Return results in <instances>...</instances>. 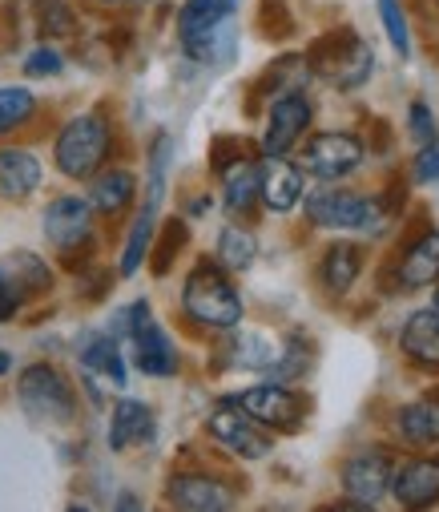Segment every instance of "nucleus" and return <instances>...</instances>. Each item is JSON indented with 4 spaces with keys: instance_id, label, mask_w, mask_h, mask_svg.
<instances>
[{
    "instance_id": "obj_21",
    "label": "nucleus",
    "mask_w": 439,
    "mask_h": 512,
    "mask_svg": "<svg viewBox=\"0 0 439 512\" xmlns=\"http://www.w3.org/2000/svg\"><path fill=\"white\" fill-rule=\"evenodd\" d=\"M222 21H234V0H186L178 13V37L186 49H194Z\"/></svg>"
},
{
    "instance_id": "obj_34",
    "label": "nucleus",
    "mask_w": 439,
    "mask_h": 512,
    "mask_svg": "<svg viewBox=\"0 0 439 512\" xmlns=\"http://www.w3.org/2000/svg\"><path fill=\"white\" fill-rule=\"evenodd\" d=\"M258 29H262V37L282 41L290 29H295V21H290L282 0H262V5H258Z\"/></svg>"
},
{
    "instance_id": "obj_33",
    "label": "nucleus",
    "mask_w": 439,
    "mask_h": 512,
    "mask_svg": "<svg viewBox=\"0 0 439 512\" xmlns=\"http://www.w3.org/2000/svg\"><path fill=\"white\" fill-rule=\"evenodd\" d=\"M37 29L45 37H69L77 29L73 9L65 5V0H37Z\"/></svg>"
},
{
    "instance_id": "obj_5",
    "label": "nucleus",
    "mask_w": 439,
    "mask_h": 512,
    "mask_svg": "<svg viewBox=\"0 0 439 512\" xmlns=\"http://www.w3.org/2000/svg\"><path fill=\"white\" fill-rule=\"evenodd\" d=\"M307 218L323 230H363V234H379L387 214L375 198L351 194V190H311L307 194Z\"/></svg>"
},
{
    "instance_id": "obj_25",
    "label": "nucleus",
    "mask_w": 439,
    "mask_h": 512,
    "mask_svg": "<svg viewBox=\"0 0 439 512\" xmlns=\"http://www.w3.org/2000/svg\"><path fill=\"white\" fill-rule=\"evenodd\" d=\"M395 428H399V436H403L407 444H415V448L439 444V400H419V404L399 408Z\"/></svg>"
},
{
    "instance_id": "obj_42",
    "label": "nucleus",
    "mask_w": 439,
    "mask_h": 512,
    "mask_svg": "<svg viewBox=\"0 0 439 512\" xmlns=\"http://www.w3.org/2000/svg\"><path fill=\"white\" fill-rule=\"evenodd\" d=\"M435 311H439V291H435Z\"/></svg>"
},
{
    "instance_id": "obj_27",
    "label": "nucleus",
    "mask_w": 439,
    "mask_h": 512,
    "mask_svg": "<svg viewBox=\"0 0 439 512\" xmlns=\"http://www.w3.org/2000/svg\"><path fill=\"white\" fill-rule=\"evenodd\" d=\"M254 254H258V238L242 226H226L218 234V263L226 271H246L254 263Z\"/></svg>"
},
{
    "instance_id": "obj_14",
    "label": "nucleus",
    "mask_w": 439,
    "mask_h": 512,
    "mask_svg": "<svg viewBox=\"0 0 439 512\" xmlns=\"http://www.w3.org/2000/svg\"><path fill=\"white\" fill-rule=\"evenodd\" d=\"M391 492L403 508H431L439 500V456H419L407 460L391 476Z\"/></svg>"
},
{
    "instance_id": "obj_41",
    "label": "nucleus",
    "mask_w": 439,
    "mask_h": 512,
    "mask_svg": "<svg viewBox=\"0 0 439 512\" xmlns=\"http://www.w3.org/2000/svg\"><path fill=\"white\" fill-rule=\"evenodd\" d=\"M9 367H13V355H9V351H0V375H5Z\"/></svg>"
},
{
    "instance_id": "obj_32",
    "label": "nucleus",
    "mask_w": 439,
    "mask_h": 512,
    "mask_svg": "<svg viewBox=\"0 0 439 512\" xmlns=\"http://www.w3.org/2000/svg\"><path fill=\"white\" fill-rule=\"evenodd\" d=\"M186 238H190V230H186L182 218H170V222L162 226V238H158V246H154V275H166V271L174 267V254L186 246Z\"/></svg>"
},
{
    "instance_id": "obj_13",
    "label": "nucleus",
    "mask_w": 439,
    "mask_h": 512,
    "mask_svg": "<svg viewBox=\"0 0 439 512\" xmlns=\"http://www.w3.org/2000/svg\"><path fill=\"white\" fill-rule=\"evenodd\" d=\"M129 339H133L137 367H141L145 375H158V379H166V375H174V371H178V351H174L170 335H166V331H162V327H158L150 315H141V319L133 323Z\"/></svg>"
},
{
    "instance_id": "obj_40",
    "label": "nucleus",
    "mask_w": 439,
    "mask_h": 512,
    "mask_svg": "<svg viewBox=\"0 0 439 512\" xmlns=\"http://www.w3.org/2000/svg\"><path fill=\"white\" fill-rule=\"evenodd\" d=\"M21 303H25V299H21L13 287H5V283H0V323H9V319L21 311Z\"/></svg>"
},
{
    "instance_id": "obj_7",
    "label": "nucleus",
    "mask_w": 439,
    "mask_h": 512,
    "mask_svg": "<svg viewBox=\"0 0 439 512\" xmlns=\"http://www.w3.org/2000/svg\"><path fill=\"white\" fill-rule=\"evenodd\" d=\"M230 404H238L250 420H258V424H270V428H282V432H290V428H299L303 424V412H307V404H303V396H295L286 388V383H258V388H246V392H238Z\"/></svg>"
},
{
    "instance_id": "obj_16",
    "label": "nucleus",
    "mask_w": 439,
    "mask_h": 512,
    "mask_svg": "<svg viewBox=\"0 0 439 512\" xmlns=\"http://www.w3.org/2000/svg\"><path fill=\"white\" fill-rule=\"evenodd\" d=\"M166 496H170V504L190 508V512H222V508L234 504V492L222 480L206 476V472H182V476H174Z\"/></svg>"
},
{
    "instance_id": "obj_26",
    "label": "nucleus",
    "mask_w": 439,
    "mask_h": 512,
    "mask_svg": "<svg viewBox=\"0 0 439 512\" xmlns=\"http://www.w3.org/2000/svg\"><path fill=\"white\" fill-rule=\"evenodd\" d=\"M81 363L89 367V371H101L105 379H113L117 388L125 383V363H121V351H117V339L113 335H101V331H93V335H85L81 339Z\"/></svg>"
},
{
    "instance_id": "obj_31",
    "label": "nucleus",
    "mask_w": 439,
    "mask_h": 512,
    "mask_svg": "<svg viewBox=\"0 0 439 512\" xmlns=\"http://www.w3.org/2000/svg\"><path fill=\"white\" fill-rule=\"evenodd\" d=\"M307 367H311V351H307V343L295 335V339L282 343V351L274 355V363H270L266 371H270L278 383H290V379H299Z\"/></svg>"
},
{
    "instance_id": "obj_9",
    "label": "nucleus",
    "mask_w": 439,
    "mask_h": 512,
    "mask_svg": "<svg viewBox=\"0 0 439 512\" xmlns=\"http://www.w3.org/2000/svg\"><path fill=\"white\" fill-rule=\"evenodd\" d=\"M359 162H363V146H359V138L339 134V130L315 134V138L307 142V154H303L307 174H315L319 182H339V178L355 174Z\"/></svg>"
},
{
    "instance_id": "obj_3",
    "label": "nucleus",
    "mask_w": 439,
    "mask_h": 512,
    "mask_svg": "<svg viewBox=\"0 0 439 512\" xmlns=\"http://www.w3.org/2000/svg\"><path fill=\"white\" fill-rule=\"evenodd\" d=\"M170 150L174 142L162 134L150 150V190H145V206L137 210L133 218V230H129V242L121 250V275H137V267L145 263V254L154 246V234H158V206H162V194H166V170H170Z\"/></svg>"
},
{
    "instance_id": "obj_17",
    "label": "nucleus",
    "mask_w": 439,
    "mask_h": 512,
    "mask_svg": "<svg viewBox=\"0 0 439 512\" xmlns=\"http://www.w3.org/2000/svg\"><path fill=\"white\" fill-rule=\"evenodd\" d=\"M0 283L13 287L21 299H33V295H45L53 291V271L41 254L33 250H13L0 259Z\"/></svg>"
},
{
    "instance_id": "obj_8",
    "label": "nucleus",
    "mask_w": 439,
    "mask_h": 512,
    "mask_svg": "<svg viewBox=\"0 0 439 512\" xmlns=\"http://www.w3.org/2000/svg\"><path fill=\"white\" fill-rule=\"evenodd\" d=\"M311 101L299 93V89H286L274 97L270 105V117H266V134H262V154L266 158H278L286 154L290 146H295L303 134H307V125H311Z\"/></svg>"
},
{
    "instance_id": "obj_4",
    "label": "nucleus",
    "mask_w": 439,
    "mask_h": 512,
    "mask_svg": "<svg viewBox=\"0 0 439 512\" xmlns=\"http://www.w3.org/2000/svg\"><path fill=\"white\" fill-rule=\"evenodd\" d=\"M307 61H311V69H315L319 77L335 81L339 89L363 85V81L371 77V69H375L371 45H367L359 33H351V29H335V33H327V37H319V45L311 49Z\"/></svg>"
},
{
    "instance_id": "obj_6",
    "label": "nucleus",
    "mask_w": 439,
    "mask_h": 512,
    "mask_svg": "<svg viewBox=\"0 0 439 512\" xmlns=\"http://www.w3.org/2000/svg\"><path fill=\"white\" fill-rule=\"evenodd\" d=\"M21 408L41 424H65L73 420V388L53 363H33L17 379Z\"/></svg>"
},
{
    "instance_id": "obj_2",
    "label": "nucleus",
    "mask_w": 439,
    "mask_h": 512,
    "mask_svg": "<svg viewBox=\"0 0 439 512\" xmlns=\"http://www.w3.org/2000/svg\"><path fill=\"white\" fill-rule=\"evenodd\" d=\"M113 150V125L105 113H81L73 117L65 130L57 134V146H53V162L65 178H93L105 158Z\"/></svg>"
},
{
    "instance_id": "obj_29",
    "label": "nucleus",
    "mask_w": 439,
    "mask_h": 512,
    "mask_svg": "<svg viewBox=\"0 0 439 512\" xmlns=\"http://www.w3.org/2000/svg\"><path fill=\"white\" fill-rule=\"evenodd\" d=\"M230 355H234V363H238V367L266 371V367L274 363L278 347H274L266 335H258V331H238V335L230 339Z\"/></svg>"
},
{
    "instance_id": "obj_10",
    "label": "nucleus",
    "mask_w": 439,
    "mask_h": 512,
    "mask_svg": "<svg viewBox=\"0 0 439 512\" xmlns=\"http://www.w3.org/2000/svg\"><path fill=\"white\" fill-rule=\"evenodd\" d=\"M45 238L61 250V254H73L81 246L93 242V206L89 198H53L49 210H45Z\"/></svg>"
},
{
    "instance_id": "obj_35",
    "label": "nucleus",
    "mask_w": 439,
    "mask_h": 512,
    "mask_svg": "<svg viewBox=\"0 0 439 512\" xmlns=\"http://www.w3.org/2000/svg\"><path fill=\"white\" fill-rule=\"evenodd\" d=\"M379 17H383V25H387V37H391V45H395V53H411V37H407V21H403V5L399 0H379Z\"/></svg>"
},
{
    "instance_id": "obj_23",
    "label": "nucleus",
    "mask_w": 439,
    "mask_h": 512,
    "mask_svg": "<svg viewBox=\"0 0 439 512\" xmlns=\"http://www.w3.org/2000/svg\"><path fill=\"white\" fill-rule=\"evenodd\" d=\"M359 271H363V246H355V242L327 246V254H323V287L331 295H347L355 287Z\"/></svg>"
},
{
    "instance_id": "obj_11",
    "label": "nucleus",
    "mask_w": 439,
    "mask_h": 512,
    "mask_svg": "<svg viewBox=\"0 0 439 512\" xmlns=\"http://www.w3.org/2000/svg\"><path fill=\"white\" fill-rule=\"evenodd\" d=\"M206 432L222 444V448H230L234 456H242V460H262L266 452H270V436H262L258 432V420H250L238 404H222L210 420H206Z\"/></svg>"
},
{
    "instance_id": "obj_24",
    "label": "nucleus",
    "mask_w": 439,
    "mask_h": 512,
    "mask_svg": "<svg viewBox=\"0 0 439 512\" xmlns=\"http://www.w3.org/2000/svg\"><path fill=\"white\" fill-rule=\"evenodd\" d=\"M137 194V182L129 170H105V174H93V186H89V206L105 218L121 214Z\"/></svg>"
},
{
    "instance_id": "obj_37",
    "label": "nucleus",
    "mask_w": 439,
    "mask_h": 512,
    "mask_svg": "<svg viewBox=\"0 0 439 512\" xmlns=\"http://www.w3.org/2000/svg\"><path fill=\"white\" fill-rule=\"evenodd\" d=\"M25 73L29 77H53V73H61V53L57 49H33L25 57Z\"/></svg>"
},
{
    "instance_id": "obj_38",
    "label": "nucleus",
    "mask_w": 439,
    "mask_h": 512,
    "mask_svg": "<svg viewBox=\"0 0 439 512\" xmlns=\"http://www.w3.org/2000/svg\"><path fill=\"white\" fill-rule=\"evenodd\" d=\"M415 178L419 182H439V142L419 146V154H415Z\"/></svg>"
},
{
    "instance_id": "obj_20",
    "label": "nucleus",
    "mask_w": 439,
    "mask_h": 512,
    "mask_svg": "<svg viewBox=\"0 0 439 512\" xmlns=\"http://www.w3.org/2000/svg\"><path fill=\"white\" fill-rule=\"evenodd\" d=\"M154 440V412L141 400H117L113 424H109V448L125 452L133 444H150Z\"/></svg>"
},
{
    "instance_id": "obj_18",
    "label": "nucleus",
    "mask_w": 439,
    "mask_h": 512,
    "mask_svg": "<svg viewBox=\"0 0 439 512\" xmlns=\"http://www.w3.org/2000/svg\"><path fill=\"white\" fill-rule=\"evenodd\" d=\"M41 186V162L29 150H0V202H25Z\"/></svg>"
},
{
    "instance_id": "obj_22",
    "label": "nucleus",
    "mask_w": 439,
    "mask_h": 512,
    "mask_svg": "<svg viewBox=\"0 0 439 512\" xmlns=\"http://www.w3.org/2000/svg\"><path fill=\"white\" fill-rule=\"evenodd\" d=\"M439 279V230H427L419 242L407 246L399 263V283L403 287H431Z\"/></svg>"
},
{
    "instance_id": "obj_28",
    "label": "nucleus",
    "mask_w": 439,
    "mask_h": 512,
    "mask_svg": "<svg viewBox=\"0 0 439 512\" xmlns=\"http://www.w3.org/2000/svg\"><path fill=\"white\" fill-rule=\"evenodd\" d=\"M258 202V166L250 162H234L226 170V210L246 214Z\"/></svg>"
},
{
    "instance_id": "obj_1",
    "label": "nucleus",
    "mask_w": 439,
    "mask_h": 512,
    "mask_svg": "<svg viewBox=\"0 0 439 512\" xmlns=\"http://www.w3.org/2000/svg\"><path fill=\"white\" fill-rule=\"evenodd\" d=\"M182 307L194 323L214 327V331H234L242 323V299H238L234 283L226 279V267L210 263V259H202L190 271V279L182 287Z\"/></svg>"
},
{
    "instance_id": "obj_15",
    "label": "nucleus",
    "mask_w": 439,
    "mask_h": 512,
    "mask_svg": "<svg viewBox=\"0 0 439 512\" xmlns=\"http://www.w3.org/2000/svg\"><path fill=\"white\" fill-rule=\"evenodd\" d=\"M258 198H262V206L274 210V214L295 210L299 198H303V170L290 166L282 154L270 158L266 166H258Z\"/></svg>"
},
{
    "instance_id": "obj_39",
    "label": "nucleus",
    "mask_w": 439,
    "mask_h": 512,
    "mask_svg": "<svg viewBox=\"0 0 439 512\" xmlns=\"http://www.w3.org/2000/svg\"><path fill=\"white\" fill-rule=\"evenodd\" d=\"M238 154H242V150H238V142H230V138H218V142H214V154H210V166L226 174L234 162H242Z\"/></svg>"
},
{
    "instance_id": "obj_12",
    "label": "nucleus",
    "mask_w": 439,
    "mask_h": 512,
    "mask_svg": "<svg viewBox=\"0 0 439 512\" xmlns=\"http://www.w3.org/2000/svg\"><path fill=\"white\" fill-rule=\"evenodd\" d=\"M391 476H395V468H391L387 452H359L343 464V488L363 508L379 504L391 492Z\"/></svg>"
},
{
    "instance_id": "obj_36",
    "label": "nucleus",
    "mask_w": 439,
    "mask_h": 512,
    "mask_svg": "<svg viewBox=\"0 0 439 512\" xmlns=\"http://www.w3.org/2000/svg\"><path fill=\"white\" fill-rule=\"evenodd\" d=\"M407 125H411V138H415V146L439 142V138H435V121H431V113H427V105H423V101H415V105H411Z\"/></svg>"
},
{
    "instance_id": "obj_19",
    "label": "nucleus",
    "mask_w": 439,
    "mask_h": 512,
    "mask_svg": "<svg viewBox=\"0 0 439 512\" xmlns=\"http://www.w3.org/2000/svg\"><path fill=\"white\" fill-rule=\"evenodd\" d=\"M399 347H403V355L411 363L439 371V311L435 307L431 311H415L407 319L403 335H399Z\"/></svg>"
},
{
    "instance_id": "obj_30",
    "label": "nucleus",
    "mask_w": 439,
    "mask_h": 512,
    "mask_svg": "<svg viewBox=\"0 0 439 512\" xmlns=\"http://www.w3.org/2000/svg\"><path fill=\"white\" fill-rule=\"evenodd\" d=\"M33 109H37V97L29 89H21V85H5V89H0V138L21 130V125L33 117Z\"/></svg>"
}]
</instances>
